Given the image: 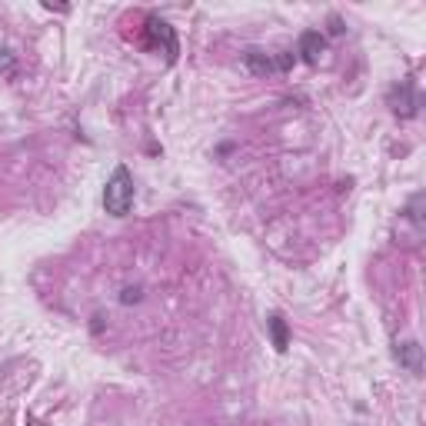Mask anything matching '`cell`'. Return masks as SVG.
<instances>
[{
  "mask_svg": "<svg viewBox=\"0 0 426 426\" xmlns=\"http://www.w3.org/2000/svg\"><path fill=\"white\" fill-rule=\"evenodd\" d=\"M420 343H413V340H409V343H400V347H396V360H400V367H407L409 373H420Z\"/></svg>",
  "mask_w": 426,
  "mask_h": 426,
  "instance_id": "52a82bcc",
  "label": "cell"
},
{
  "mask_svg": "<svg viewBox=\"0 0 426 426\" xmlns=\"http://www.w3.org/2000/svg\"><path fill=\"white\" fill-rule=\"evenodd\" d=\"M297 54L293 50H280V54H263V50H246L243 54V67L253 77H270V74H287L293 70Z\"/></svg>",
  "mask_w": 426,
  "mask_h": 426,
  "instance_id": "7a4b0ae2",
  "label": "cell"
},
{
  "mask_svg": "<svg viewBox=\"0 0 426 426\" xmlns=\"http://www.w3.org/2000/svg\"><path fill=\"white\" fill-rule=\"evenodd\" d=\"M267 327H270V336H273V347H277L280 353H287V347H290V330H287V320H283L280 313H270Z\"/></svg>",
  "mask_w": 426,
  "mask_h": 426,
  "instance_id": "8992f818",
  "label": "cell"
},
{
  "mask_svg": "<svg viewBox=\"0 0 426 426\" xmlns=\"http://www.w3.org/2000/svg\"><path fill=\"white\" fill-rule=\"evenodd\" d=\"M389 107H393V113H396V117H416L420 97H416V90H413V84H409V80H403L400 87H393V90H389Z\"/></svg>",
  "mask_w": 426,
  "mask_h": 426,
  "instance_id": "277c9868",
  "label": "cell"
},
{
  "mask_svg": "<svg viewBox=\"0 0 426 426\" xmlns=\"http://www.w3.org/2000/svg\"><path fill=\"white\" fill-rule=\"evenodd\" d=\"M104 206L110 217H127L133 206V173L127 167H117L104 186Z\"/></svg>",
  "mask_w": 426,
  "mask_h": 426,
  "instance_id": "6da1fadb",
  "label": "cell"
},
{
  "mask_svg": "<svg viewBox=\"0 0 426 426\" xmlns=\"http://www.w3.org/2000/svg\"><path fill=\"white\" fill-rule=\"evenodd\" d=\"M147 34H150V43H153V47H164L167 60L173 64V60H177V54H180V43H177V34H173V27H170L167 20L150 17V20H147Z\"/></svg>",
  "mask_w": 426,
  "mask_h": 426,
  "instance_id": "3957f363",
  "label": "cell"
},
{
  "mask_svg": "<svg viewBox=\"0 0 426 426\" xmlns=\"http://www.w3.org/2000/svg\"><path fill=\"white\" fill-rule=\"evenodd\" d=\"M330 34H343V23H340V17H330Z\"/></svg>",
  "mask_w": 426,
  "mask_h": 426,
  "instance_id": "30bf717a",
  "label": "cell"
},
{
  "mask_svg": "<svg viewBox=\"0 0 426 426\" xmlns=\"http://www.w3.org/2000/svg\"><path fill=\"white\" fill-rule=\"evenodd\" d=\"M124 303H133V300H140V290H124Z\"/></svg>",
  "mask_w": 426,
  "mask_h": 426,
  "instance_id": "9c48e42d",
  "label": "cell"
},
{
  "mask_svg": "<svg viewBox=\"0 0 426 426\" xmlns=\"http://www.w3.org/2000/svg\"><path fill=\"white\" fill-rule=\"evenodd\" d=\"M17 70V57L10 50H0V74H14Z\"/></svg>",
  "mask_w": 426,
  "mask_h": 426,
  "instance_id": "ba28073f",
  "label": "cell"
},
{
  "mask_svg": "<svg viewBox=\"0 0 426 426\" xmlns=\"http://www.w3.org/2000/svg\"><path fill=\"white\" fill-rule=\"evenodd\" d=\"M327 50V37L320 34V30H307L303 37H300V47L297 54L303 64H320V54Z\"/></svg>",
  "mask_w": 426,
  "mask_h": 426,
  "instance_id": "5b68a950",
  "label": "cell"
}]
</instances>
